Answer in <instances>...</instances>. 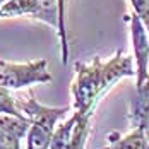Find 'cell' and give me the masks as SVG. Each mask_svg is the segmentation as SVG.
Listing matches in <instances>:
<instances>
[{"label":"cell","instance_id":"obj_8","mask_svg":"<svg viewBox=\"0 0 149 149\" xmlns=\"http://www.w3.org/2000/svg\"><path fill=\"white\" fill-rule=\"evenodd\" d=\"M108 146L110 148H129V149H146L149 148V139L142 129L132 127V130L125 135L111 132L108 135Z\"/></svg>","mask_w":149,"mask_h":149},{"label":"cell","instance_id":"obj_6","mask_svg":"<svg viewBox=\"0 0 149 149\" xmlns=\"http://www.w3.org/2000/svg\"><path fill=\"white\" fill-rule=\"evenodd\" d=\"M29 127L31 122L26 117L0 111V149H19Z\"/></svg>","mask_w":149,"mask_h":149},{"label":"cell","instance_id":"obj_10","mask_svg":"<svg viewBox=\"0 0 149 149\" xmlns=\"http://www.w3.org/2000/svg\"><path fill=\"white\" fill-rule=\"evenodd\" d=\"M129 2L132 5V10L141 17L149 33V0H129Z\"/></svg>","mask_w":149,"mask_h":149},{"label":"cell","instance_id":"obj_7","mask_svg":"<svg viewBox=\"0 0 149 149\" xmlns=\"http://www.w3.org/2000/svg\"><path fill=\"white\" fill-rule=\"evenodd\" d=\"M130 125L142 129L149 139V81L135 88V96L130 106Z\"/></svg>","mask_w":149,"mask_h":149},{"label":"cell","instance_id":"obj_1","mask_svg":"<svg viewBox=\"0 0 149 149\" xmlns=\"http://www.w3.org/2000/svg\"><path fill=\"white\" fill-rule=\"evenodd\" d=\"M123 77H135L132 57L123 50H117L108 60L93 57L91 62H77L74 65V81L70 86L74 110L93 117L100 100Z\"/></svg>","mask_w":149,"mask_h":149},{"label":"cell","instance_id":"obj_3","mask_svg":"<svg viewBox=\"0 0 149 149\" xmlns=\"http://www.w3.org/2000/svg\"><path fill=\"white\" fill-rule=\"evenodd\" d=\"M53 77L48 72V62L45 58L12 63L0 58V86L7 89H21L33 84H46Z\"/></svg>","mask_w":149,"mask_h":149},{"label":"cell","instance_id":"obj_4","mask_svg":"<svg viewBox=\"0 0 149 149\" xmlns=\"http://www.w3.org/2000/svg\"><path fill=\"white\" fill-rule=\"evenodd\" d=\"M29 15L46 24L58 28V2L57 0H5L0 5V19Z\"/></svg>","mask_w":149,"mask_h":149},{"label":"cell","instance_id":"obj_2","mask_svg":"<svg viewBox=\"0 0 149 149\" xmlns=\"http://www.w3.org/2000/svg\"><path fill=\"white\" fill-rule=\"evenodd\" d=\"M15 103L22 117L31 122L29 132L26 135V146L29 149H50L53 130L67 111H70V106H45L33 98L31 91L26 98H15Z\"/></svg>","mask_w":149,"mask_h":149},{"label":"cell","instance_id":"obj_11","mask_svg":"<svg viewBox=\"0 0 149 149\" xmlns=\"http://www.w3.org/2000/svg\"><path fill=\"white\" fill-rule=\"evenodd\" d=\"M3 2H5V0H0V5H2V3H3Z\"/></svg>","mask_w":149,"mask_h":149},{"label":"cell","instance_id":"obj_9","mask_svg":"<svg viewBox=\"0 0 149 149\" xmlns=\"http://www.w3.org/2000/svg\"><path fill=\"white\" fill-rule=\"evenodd\" d=\"M58 2V40H60V57L62 63L65 65L69 60V38H67V0H57Z\"/></svg>","mask_w":149,"mask_h":149},{"label":"cell","instance_id":"obj_5","mask_svg":"<svg viewBox=\"0 0 149 149\" xmlns=\"http://www.w3.org/2000/svg\"><path fill=\"white\" fill-rule=\"evenodd\" d=\"M127 19L130 24V40L134 48L135 88H141L146 81H149V33L134 10Z\"/></svg>","mask_w":149,"mask_h":149}]
</instances>
